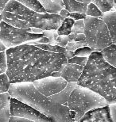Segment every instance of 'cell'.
Returning <instances> with one entry per match:
<instances>
[{
  "label": "cell",
  "mask_w": 116,
  "mask_h": 122,
  "mask_svg": "<svg viewBox=\"0 0 116 122\" xmlns=\"http://www.w3.org/2000/svg\"><path fill=\"white\" fill-rule=\"evenodd\" d=\"M69 18L76 21L79 20H84L87 18V15L80 13H69Z\"/></svg>",
  "instance_id": "cell-31"
},
{
  "label": "cell",
  "mask_w": 116,
  "mask_h": 122,
  "mask_svg": "<svg viewBox=\"0 0 116 122\" xmlns=\"http://www.w3.org/2000/svg\"><path fill=\"white\" fill-rule=\"evenodd\" d=\"M11 116L34 122H52L49 118L39 113L35 109L23 103L16 98H11L10 101Z\"/></svg>",
  "instance_id": "cell-8"
},
{
  "label": "cell",
  "mask_w": 116,
  "mask_h": 122,
  "mask_svg": "<svg viewBox=\"0 0 116 122\" xmlns=\"http://www.w3.org/2000/svg\"><path fill=\"white\" fill-rule=\"evenodd\" d=\"M73 122H76V121H73Z\"/></svg>",
  "instance_id": "cell-41"
},
{
  "label": "cell",
  "mask_w": 116,
  "mask_h": 122,
  "mask_svg": "<svg viewBox=\"0 0 116 122\" xmlns=\"http://www.w3.org/2000/svg\"><path fill=\"white\" fill-rule=\"evenodd\" d=\"M109 106L106 99L85 87L77 86L72 92L67 102V107L75 113L74 121L80 122L88 112Z\"/></svg>",
  "instance_id": "cell-5"
},
{
  "label": "cell",
  "mask_w": 116,
  "mask_h": 122,
  "mask_svg": "<svg viewBox=\"0 0 116 122\" xmlns=\"http://www.w3.org/2000/svg\"><path fill=\"white\" fill-rule=\"evenodd\" d=\"M7 71V58L6 51L0 52V75L6 74Z\"/></svg>",
  "instance_id": "cell-26"
},
{
  "label": "cell",
  "mask_w": 116,
  "mask_h": 122,
  "mask_svg": "<svg viewBox=\"0 0 116 122\" xmlns=\"http://www.w3.org/2000/svg\"><path fill=\"white\" fill-rule=\"evenodd\" d=\"M10 122H34V121L26 120V119H22V118H18V117H11V119H10Z\"/></svg>",
  "instance_id": "cell-33"
},
{
  "label": "cell",
  "mask_w": 116,
  "mask_h": 122,
  "mask_svg": "<svg viewBox=\"0 0 116 122\" xmlns=\"http://www.w3.org/2000/svg\"><path fill=\"white\" fill-rule=\"evenodd\" d=\"M85 31V23L84 20H79L76 21L72 29L71 33H76V34H84Z\"/></svg>",
  "instance_id": "cell-25"
},
{
  "label": "cell",
  "mask_w": 116,
  "mask_h": 122,
  "mask_svg": "<svg viewBox=\"0 0 116 122\" xmlns=\"http://www.w3.org/2000/svg\"><path fill=\"white\" fill-rule=\"evenodd\" d=\"M84 23L86 42L92 52H101L112 45L109 30L102 19L87 16Z\"/></svg>",
  "instance_id": "cell-6"
},
{
  "label": "cell",
  "mask_w": 116,
  "mask_h": 122,
  "mask_svg": "<svg viewBox=\"0 0 116 122\" xmlns=\"http://www.w3.org/2000/svg\"><path fill=\"white\" fill-rule=\"evenodd\" d=\"M110 116L114 122H116V103L110 105Z\"/></svg>",
  "instance_id": "cell-32"
},
{
  "label": "cell",
  "mask_w": 116,
  "mask_h": 122,
  "mask_svg": "<svg viewBox=\"0 0 116 122\" xmlns=\"http://www.w3.org/2000/svg\"><path fill=\"white\" fill-rule=\"evenodd\" d=\"M77 86H78L77 82H68V86L65 87V89L64 91L60 92L57 94L49 97V99L52 102H55V103L67 106V102L68 98H69L72 92L74 91V89Z\"/></svg>",
  "instance_id": "cell-13"
},
{
  "label": "cell",
  "mask_w": 116,
  "mask_h": 122,
  "mask_svg": "<svg viewBox=\"0 0 116 122\" xmlns=\"http://www.w3.org/2000/svg\"><path fill=\"white\" fill-rule=\"evenodd\" d=\"M43 34L31 33L30 29L22 30L6 24L4 21L0 22V41L6 49L15 48L29 41H37L41 38Z\"/></svg>",
  "instance_id": "cell-7"
},
{
  "label": "cell",
  "mask_w": 116,
  "mask_h": 122,
  "mask_svg": "<svg viewBox=\"0 0 116 122\" xmlns=\"http://www.w3.org/2000/svg\"><path fill=\"white\" fill-rule=\"evenodd\" d=\"M100 18L107 26L112 44L116 45V10L113 9L110 12L103 14V16Z\"/></svg>",
  "instance_id": "cell-12"
},
{
  "label": "cell",
  "mask_w": 116,
  "mask_h": 122,
  "mask_svg": "<svg viewBox=\"0 0 116 122\" xmlns=\"http://www.w3.org/2000/svg\"><path fill=\"white\" fill-rule=\"evenodd\" d=\"M83 68L84 67L81 66L68 63L61 68L60 71L53 73L51 76L61 77L68 82H78L83 73Z\"/></svg>",
  "instance_id": "cell-10"
},
{
  "label": "cell",
  "mask_w": 116,
  "mask_h": 122,
  "mask_svg": "<svg viewBox=\"0 0 116 122\" xmlns=\"http://www.w3.org/2000/svg\"><path fill=\"white\" fill-rule=\"evenodd\" d=\"M96 93L112 105L116 103V68L103 59L101 52H93L77 82Z\"/></svg>",
  "instance_id": "cell-2"
},
{
  "label": "cell",
  "mask_w": 116,
  "mask_h": 122,
  "mask_svg": "<svg viewBox=\"0 0 116 122\" xmlns=\"http://www.w3.org/2000/svg\"><path fill=\"white\" fill-rule=\"evenodd\" d=\"M75 23V21L70 18H66L63 21L62 24L60 26L56 32H57L58 36H68L71 34L72 29Z\"/></svg>",
  "instance_id": "cell-20"
},
{
  "label": "cell",
  "mask_w": 116,
  "mask_h": 122,
  "mask_svg": "<svg viewBox=\"0 0 116 122\" xmlns=\"http://www.w3.org/2000/svg\"><path fill=\"white\" fill-rule=\"evenodd\" d=\"M92 52H93L92 50L88 46H87V47H83L81 48H79L76 52H74V56H79V57L88 58L92 55Z\"/></svg>",
  "instance_id": "cell-28"
},
{
  "label": "cell",
  "mask_w": 116,
  "mask_h": 122,
  "mask_svg": "<svg viewBox=\"0 0 116 122\" xmlns=\"http://www.w3.org/2000/svg\"><path fill=\"white\" fill-rule=\"evenodd\" d=\"M65 9L69 13H80L86 14L88 5L84 4L80 1L72 0H63Z\"/></svg>",
  "instance_id": "cell-16"
},
{
  "label": "cell",
  "mask_w": 116,
  "mask_h": 122,
  "mask_svg": "<svg viewBox=\"0 0 116 122\" xmlns=\"http://www.w3.org/2000/svg\"><path fill=\"white\" fill-rule=\"evenodd\" d=\"M77 35H78V34H76V33H71L70 35H68V38H69L70 42H71V41H75L76 38L77 37Z\"/></svg>",
  "instance_id": "cell-37"
},
{
  "label": "cell",
  "mask_w": 116,
  "mask_h": 122,
  "mask_svg": "<svg viewBox=\"0 0 116 122\" xmlns=\"http://www.w3.org/2000/svg\"><path fill=\"white\" fill-rule=\"evenodd\" d=\"M59 15H60L61 18L65 20V19L69 18V12L66 10L65 9H64V10H62L61 11V13L59 14Z\"/></svg>",
  "instance_id": "cell-34"
},
{
  "label": "cell",
  "mask_w": 116,
  "mask_h": 122,
  "mask_svg": "<svg viewBox=\"0 0 116 122\" xmlns=\"http://www.w3.org/2000/svg\"><path fill=\"white\" fill-rule=\"evenodd\" d=\"M18 2L35 13L42 14H46L45 10L41 4L40 1H38V0H18Z\"/></svg>",
  "instance_id": "cell-18"
},
{
  "label": "cell",
  "mask_w": 116,
  "mask_h": 122,
  "mask_svg": "<svg viewBox=\"0 0 116 122\" xmlns=\"http://www.w3.org/2000/svg\"><path fill=\"white\" fill-rule=\"evenodd\" d=\"M70 42L68 36H59L56 39V45L62 48H66L68 44Z\"/></svg>",
  "instance_id": "cell-30"
},
{
  "label": "cell",
  "mask_w": 116,
  "mask_h": 122,
  "mask_svg": "<svg viewBox=\"0 0 116 122\" xmlns=\"http://www.w3.org/2000/svg\"><path fill=\"white\" fill-rule=\"evenodd\" d=\"M40 2L46 13L50 14H59L65 9L63 1L61 0H41Z\"/></svg>",
  "instance_id": "cell-15"
},
{
  "label": "cell",
  "mask_w": 116,
  "mask_h": 122,
  "mask_svg": "<svg viewBox=\"0 0 116 122\" xmlns=\"http://www.w3.org/2000/svg\"><path fill=\"white\" fill-rule=\"evenodd\" d=\"M88 61V58L87 57H79V56H74L68 60V63H71V64H76L81 66V67H84L86 64H87Z\"/></svg>",
  "instance_id": "cell-29"
},
{
  "label": "cell",
  "mask_w": 116,
  "mask_h": 122,
  "mask_svg": "<svg viewBox=\"0 0 116 122\" xmlns=\"http://www.w3.org/2000/svg\"><path fill=\"white\" fill-rule=\"evenodd\" d=\"M103 59L110 66L116 68V45L112 44L101 52Z\"/></svg>",
  "instance_id": "cell-17"
},
{
  "label": "cell",
  "mask_w": 116,
  "mask_h": 122,
  "mask_svg": "<svg viewBox=\"0 0 116 122\" xmlns=\"http://www.w3.org/2000/svg\"><path fill=\"white\" fill-rule=\"evenodd\" d=\"M80 122H114L110 116V106H107L88 112Z\"/></svg>",
  "instance_id": "cell-11"
},
{
  "label": "cell",
  "mask_w": 116,
  "mask_h": 122,
  "mask_svg": "<svg viewBox=\"0 0 116 122\" xmlns=\"http://www.w3.org/2000/svg\"><path fill=\"white\" fill-rule=\"evenodd\" d=\"M43 36L45 37L49 38L50 40L49 45H56V39L58 37V34L56 30H48V31H43Z\"/></svg>",
  "instance_id": "cell-27"
},
{
  "label": "cell",
  "mask_w": 116,
  "mask_h": 122,
  "mask_svg": "<svg viewBox=\"0 0 116 122\" xmlns=\"http://www.w3.org/2000/svg\"><path fill=\"white\" fill-rule=\"evenodd\" d=\"M7 2H8L7 0H0V15L2 14V12L5 10V7H6Z\"/></svg>",
  "instance_id": "cell-35"
},
{
  "label": "cell",
  "mask_w": 116,
  "mask_h": 122,
  "mask_svg": "<svg viewBox=\"0 0 116 122\" xmlns=\"http://www.w3.org/2000/svg\"><path fill=\"white\" fill-rule=\"evenodd\" d=\"M33 84L38 92L46 97H49L64 91L68 82L61 77L49 76L37 80Z\"/></svg>",
  "instance_id": "cell-9"
},
{
  "label": "cell",
  "mask_w": 116,
  "mask_h": 122,
  "mask_svg": "<svg viewBox=\"0 0 116 122\" xmlns=\"http://www.w3.org/2000/svg\"><path fill=\"white\" fill-rule=\"evenodd\" d=\"M10 86H11V82L6 74L0 75V94L8 92Z\"/></svg>",
  "instance_id": "cell-23"
},
{
  "label": "cell",
  "mask_w": 116,
  "mask_h": 122,
  "mask_svg": "<svg viewBox=\"0 0 116 122\" xmlns=\"http://www.w3.org/2000/svg\"><path fill=\"white\" fill-rule=\"evenodd\" d=\"M3 51H6V48L3 45H2V43L1 41H0V52H3Z\"/></svg>",
  "instance_id": "cell-38"
},
{
  "label": "cell",
  "mask_w": 116,
  "mask_h": 122,
  "mask_svg": "<svg viewBox=\"0 0 116 122\" xmlns=\"http://www.w3.org/2000/svg\"><path fill=\"white\" fill-rule=\"evenodd\" d=\"M86 15L88 16V17H92V18H100L101 17L103 16V13L99 10V8L95 6V4H93L92 2V3H90L88 6Z\"/></svg>",
  "instance_id": "cell-22"
},
{
  "label": "cell",
  "mask_w": 116,
  "mask_h": 122,
  "mask_svg": "<svg viewBox=\"0 0 116 122\" xmlns=\"http://www.w3.org/2000/svg\"><path fill=\"white\" fill-rule=\"evenodd\" d=\"M1 21H2V16L0 15V22H1Z\"/></svg>",
  "instance_id": "cell-40"
},
{
  "label": "cell",
  "mask_w": 116,
  "mask_h": 122,
  "mask_svg": "<svg viewBox=\"0 0 116 122\" xmlns=\"http://www.w3.org/2000/svg\"><path fill=\"white\" fill-rule=\"evenodd\" d=\"M114 9L116 10V1H115V6H114Z\"/></svg>",
  "instance_id": "cell-39"
},
{
  "label": "cell",
  "mask_w": 116,
  "mask_h": 122,
  "mask_svg": "<svg viewBox=\"0 0 116 122\" xmlns=\"http://www.w3.org/2000/svg\"><path fill=\"white\" fill-rule=\"evenodd\" d=\"M30 31H31V33H33V34H42L43 33V30H40V29H38V28H30Z\"/></svg>",
  "instance_id": "cell-36"
},
{
  "label": "cell",
  "mask_w": 116,
  "mask_h": 122,
  "mask_svg": "<svg viewBox=\"0 0 116 122\" xmlns=\"http://www.w3.org/2000/svg\"><path fill=\"white\" fill-rule=\"evenodd\" d=\"M8 93L12 98H16L35 109L52 122H73L71 112L67 106L50 101L38 91L33 82L12 83Z\"/></svg>",
  "instance_id": "cell-3"
},
{
  "label": "cell",
  "mask_w": 116,
  "mask_h": 122,
  "mask_svg": "<svg viewBox=\"0 0 116 122\" xmlns=\"http://www.w3.org/2000/svg\"><path fill=\"white\" fill-rule=\"evenodd\" d=\"M88 44L86 42V41H80V42H77V41H71L68 44V45L66 46L65 49L67 51H69V52H76V50L79 49V48H81L83 47H87Z\"/></svg>",
  "instance_id": "cell-24"
},
{
  "label": "cell",
  "mask_w": 116,
  "mask_h": 122,
  "mask_svg": "<svg viewBox=\"0 0 116 122\" xmlns=\"http://www.w3.org/2000/svg\"><path fill=\"white\" fill-rule=\"evenodd\" d=\"M33 46H36L41 49H42L44 51H47L49 52H53V53H59V54H63L65 55V53L67 52V50L65 48L60 47L58 45H51L49 44H43V45H35Z\"/></svg>",
  "instance_id": "cell-21"
},
{
  "label": "cell",
  "mask_w": 116,
  "mask_h": 122,
  "mask_svg": "<svg viewBox=\"0 0 116 122\" xmlns=\"http://www.w3.org/2000/svg\"><path fill=\"white\" fill-rule=\"evenodd\" d=\"M92 2L98 7L103 14L112 10L115 6V1L113 0H92Z\"/></svg>",
  "instance_id": "cell-19"
},
{
  "label": "cell",
  "mask_w": 116,
  "mask_h": 122,
  "mask_svg": "<svg viewBox=\"0 0 116 122\" xmlns=\"http://www.w3.org/2000/svg\"><path fill=\"white\" fill-rule=\"evenodd\" d=\"M1 16L2 21L22 30L38 28L43 31L57 30L64 21L59 14L35 13L15 0L8 1Z\"/></svg>",
  "instance_id": "cell-4"
},
{
  "label": "cell",
  "mask_w": 116,
  "mask_h": 122,
  "mask_svg": "<svg viewBox=\"0 0 116 122\" xmlns=\"http://www.w3.org/2000/svg\"><path fill=\"white\" fill-rule=\"evenodd\" d=\"M6 75L10 82H33L51 76L68 64L63 54L44 51L26 44L6 49Z\"/></svg>",
  "instance_id": "cell-1"
},
{
  "label": "cell",
  "mask_w": 116,
  "mask_h": 122,
  "mask_svg": "<svg viewBox=\"0 0 116 122\" xmlns=\"http://www.w3.org/2000/svg\"><path fill=\"white\" fill-rule=\"evenodd\" d=\"M11 98L8 92L0 94V122H10L11 117L10 111Z\"/></svg>",
  "instance_id": "cell-14"
}]
</instances>
